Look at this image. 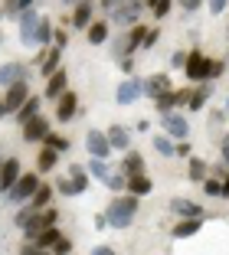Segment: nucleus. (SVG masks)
<instances>
[{"mask_svg":"<svg viewBox=\"0 0 229 255\" xmlns=\"http://www.w3.org/2000/svg\"><path fill=\"white\" fill-rule=\"evenodd\" d=\"M200 226H203V216L200 219H180V223L174 226V239H193V236L200 233Z\"/></svg>","mask_w":229,"mask_h":255,"instance_id":"393cba45","label":"nucleus"},{"mask_svg":"<svg viewBox=\"0 0 229 255\" xmlns=\"http://www.w3.org/2000/svg\"><path fill=\"white\" fill-rule=\"evenodd\" d=\"M223 196H229V173L223 177Z\"/></svg>","mask_w":229,"mask_h":255,"instance_id":"052dcab7","label":"nucleus"},{"mask_svg":"<svg viewBox=\"0 0 229 255\" xmlns=\"http://www.w3.org/2000/svg\"><path fill=\"white\" fill-rule=\"evenodd\" d=\"M39 108H43V98H39V95H30V98H26V102H23V105H20V108L13 112L16 125L23 128V125H26L30 118H36V115H39Z\"/></svg>","mask_w":229,"mask_h":255,"instance_id":"a211bd4d","label":"nucleus"},{"mask_svg":"<svg viewBox=\"0 0 229 255\" xmlns=\"http://www.w3.org/2000/svg\"><path fill=\"white\" fill-rule=\"evenodd\" d=\"M92 255H118V252H111L108 246H95V249H92Z\"/></svg>","mask_w":229,"mask_h":255,"instance_id":"5fc2aeb1","label":"nucleus"},{"mask_svg":"<svg viewBox=\"0 0 229 255\" xmlns=\"http://www.w3.org/2000/svg\"><path fill=\"white\" fill-rule=\"evenodd\" d=\"M164 92H170V75L167 72H154L151 79H144V95L157 98V95H164Z\"/></svg>","mask_w":229,"mask_h":255,"instance_id":"6ab92c4d","label":"nucleus"},{"mask_svg":"<svg viewBox=\"0 0 229 255\" xmlns=\"http://www.w3.org/2000/svg\"><path fill=\"white\" fill-rule=\"evenodd\" d=\"M16 20H20V39L26 46H36V23L43 20V16H36V10L30 7V10H23Z\"/></svg>","mask_w":229,"mask_h":255,"instance_id":"9b49d317","label":"nucleus"},{"mask_svg":"<svg viewBox=\"0 0 229 255\" xmlns=\"http://www.w3.org/2000/svg\"><path fill=\"white\" fill-rule=\"evenodd\" d=\"M154 150L161 154V157H177V144H174V137H167V134L154 137Z\"/></svg>","mask_w":229,"mask_h":255,"instance_id":"2f4dec72","label":"nucleus"},{"mask_svg":"<svg viewBox=\"0 0 229 255\" xmlns=\"http://www.w3.org/2000/svg\"><path fill=\"white\" fill-rule=\"evenodd\" d=\"M105 134H108L111 150H131V131H128L125 125H111Z\"/></svg>","mask_w":229,"mask_h":255,"instance_id":"f3484780","label":"nucleus"},{"mask_svg":"<svg viewBox=\"0 0 229 255\" xmlns=\"http://www.w3.org/2000/svg\"><path fill=\"white\" fill-rule=\"evenodd\" d=\"M3 115H10V112H7V98H3V92H0V118H3Z\"/></svg>","mask_w":229,"mask_h":255,"instance_id":"bf43d9fd","label":"nucleus"},{"mask_svg":"<svg viewBox=\"0 0 229 255\" xmlns=\"http://www.w3.org/2000/svg\"><path fill=\"white\" fill-rule=\"evenodd\" d=\"M108 33H111V23L108 20H92L89 30H85V36H89L92 46H102L105 39H108Z\"/></svg>","mask_w":229,"mask_h":255,"instance_id":"412c9836","label":"nucleus"},{"mask_svg":"<svg viewBox=\"0 0 229 255\" xmlns=\"http://www.w3.org/2000/svg\"><path fill=\"white\" fill-rule=\"evenodd\" d=\"M157 36H161L157 30H148V36H144V49H151V46L157 43Z\"/></svg>","mask_w":229,"mask_h":255,"instance_id":"3c124183","label":"nucleus"},{"mask_svg":"<svg viewBox=\"0 0 229 255\" xmlns=\"http://www.w3.org/2000/svg\"><path fill=\"white\" fill-rule=\"evenodd\" d=\"M226 173H229V170H226V167H220V164H216V167H213V177H220V180H223V177H226Z\"/></svg>","mask_w":229,"mask_h":255,"instance_id":"13d9d810","label":"nucleus"},{"mask_svg":"<svg viewBox=\"0 0 229 255\" xmlns=\"http://www.w3.org/2000/svg\"><path fill=\"white\" fill-rule=\"evenodd\" d=\"M105 187H108L111 193H121V190H128V177L125 173H111L108 180H105Z\"/></svg>","mask_w":229,"mask_h":255,"instance_id":"58836bf2","label":"nucleus"},{"mask_svg":"<svg viewBox=\"0 0 229 255\" xmlns=\"http://www.w3.org/2000/svg\"><path fill=\"white\" fill-rule=\"evenodd\" d=\"M36 206H33V203H23V206H20V210H16V216H13V223L16 226H20V229H23V226H26V223H30V219L33 216H36Z\"/></svg>","mask_w":229,"mask_h":255,"instance_id":"f704fd0d","label":"nucleus"},{"mask_svg":"<svg viewBox=\"0 0 229 255\" xmlns=\"http://www.w3.org/2000/svg\"><path fill=\"white\" fill-rule=\"evenodd\" d=\"M187 177H190V180H207V177H210V167H207V160L190 157V164H187Z\"/></svg>","mask_w":229,"mask_h":255,"instance_id":"473e14b6","label":"nucleus"},{"mask_svg":"<svg viewBox=\"0 0 229 255\" xmlns=\"http://www.w3.org/2000/svg\"><path fill=\"white\" fill-rule=\"evenodd\" d=\"M52 39V23L49 20H39L36 23V46H46Z\"/></svg>","mask_w":229,"mask_h":255,"instance_id":"4c0bfd02","label":"nucleus"},{"mask_svg":"<svg viewBox=\"0 0 229 255\" xmlns=\"http://www.w3.org/2000/svg\"><path fill=\"white\" fill-rule=\"evenodd\" d=\"M0 16H3V10H0Z\"/></svg>","mask_w":229,"mask_h":255,"instance_id":"69168bd1","label":"nucleus"},{"mask_svg":"<svg viewBox=\"0 0 229 255\" xmlns=\"http://www.w3.org/2000/svg\"><path fill=\"white\" fill-rule=\"evenodd\" d=\"M52 43L59 46V49H66V46H69V33L66 30H52Z\"/></svg>","mask_w":229,"mask_h":255,"instance_id":"a18cd8bd","label":"nucleus"},{"mask_svg":"<svg viewBox=\"0 0 229 255\" xmlns=\"http://www.w3.org/2000/svg\"><path fill=\"white\" fill-rule=\"evenodd\" d=\"M148 3H151V7H154V3H157V0H144V7H148Z\"/></svg>","mask_w":229,"mask_h":255,"instance_id":"e2e57ef3","label":"nucleus"},{"mask_svg":"<svg viewBox=\"0 0 229 255\" xmlns=\"http://www.w3.org/2000/svg\"><path fill=\"white\" fill-rule=\"evenodd\" d=\"M128 190H131L134 196H148V193H154V183H151V177L148 173H134V177H128Z\"/></svg>","mask_w":229,"mask_h":255,"instance_id":"5701e85b","label":"nucleus"},{"mask_svg":"<svg viewBox=\"0 0 229 255\" xmlns=\"http://www.w3.org/2000/svg\"><path fill=\"white\" fill-rule=\"evenodd\" d=\"M75 112H79V95L66 89L59 98H56V121H59V125H66V121L75 118Z\"/></svg>","mask_w":229,"mask_h":255,"instance_id":"6e6552de","label":"nucleus"},{"mask_svg":"<svg viewBox=\"0 0 229 255\" xmlns=\"http://www.w3.org/2000/svg\"><path fill=\"white\" fill-rule=\"evenodd\" d=\"M174 3H177V0H157V3H154L151 10H154V16H157V20H164V16H167L170 10H174Z\"/></svg>","mask_w":229,"mask_h":255,"instance_id":"a19ab883","label":"nucleus"},{"mask_svg":"<svg viewBox=\"0 0 229 255\" xmlns=\"http://www.w3.org/2000/svg\"><path fill=\"white\" fill-rule=\"evenodd\" d=\"M59 239H62L59 226H49V229H43V233L36 236V249H52V246H56Z\"/></svg>","mask_w":229,"mask_h":255,"instance_id":"7c9ffc66","label":"nucleus"},{"mask_svg":"<svg viewBox=\"0 0 229 255\" xmlns=\"http://www.w3.org/2000/svg\"><path fill=\"white\" fill-rule=\"evenodd\" d=\"M210 92H213V85H210V82H200V89H197V92L190 89V98H187V108H190V112H200V108L207 105Z\"/></svg>","mask_w":229,"mask_h":255,"instance_id":"a878e982","label":"nucleus"},{"mask_svg":"<svg viewBox=\"0 0 229 255\" xmlns=\"http://www.w3.org/2000/svg\"><path fill=\"white\" fill-rule=\"evenodd\" d=\"M161 125H164V134L174 137V141H187V137H190V121H187L184 115H177V112L161 115Z\"/></svg>","mask_w":229,"mask_h":255,"instance_id":"20e7f679","label":"nucleus"},{"mask_svg":"<svg viewBox=\"0 0 229 255\" xmlns=\"http://www.w3.org/2000/svg\"><path fill=\"white\" fill-rule=\"evenodd\" d=\"M141 10H144V0H125L121 7L111 10V23L115 26H131V23H138Z\"/></svg>","mask_w":229,"mask_h":255,"instance_id":"39448f33","label":"nucleus"},{"mask_svg":"<svg viewBox=\"0 0 229 255\" xmlns=\"http://www.w3.org/2000/svg\"><path fill=\"white\" fill-rule=\"evenodd\" d=\"M121 62V69H125V72H131L134 69V56H125V59H118Z\"/></svg>","mask_w":229,"mask_h":255,"instance_id":"864d4df0","label":"nucleus"},{"mask_svg":"<svg viewBox=\"0 0 229 255\" xmlns=\"http://www.w3.org/2000/svg\"><path fill=\"white\" fill-rule=\"evenodd\" d=\"M151 26H144V23H131V30H128V46H131V53H138V49H144V36H148Z\"/></svg>","mask_w":229,"mask_h":255,"instance_id":"bb28decb","label":"nucleus"},{"mask_svg":"<svg viewBox=\"0 0 229 255\" xmlns=\"http://www.w3.org/2000/svg\"><path fill=\"white\" fill-rule=\"evenodd\" d=\"M36 0H3V13L7 16H20L23 10H30Z\"/></svg>","mask_w":229,"mask_h":255,"instance_id":"72a5a7b5","label":"nucleus"},{"mask_svg":"<svg viewBox=\"0 0 229 255\" xmlns=\"http://www.w3.org/2000/svg\"><path fill=\"white\" fill-rule=\"evenodd\" d=\"M85 170H89V177H95V180H102V183L111 177V167H108V160H102V157H92Z\"/></svg>","mask_w":229,"mask_h":255,"instance_id":"cd10ccee","label":"nucleus"},{"mask_svg":"<svg viewBox=\"0 0 229 255\" xmlns=\"http://www.w3.org/2000/svg\"><path fill=\"white\" fill-rule=\"evenodd\" d=\"M220 154H223V160L229 164V134H223V137H220Z\"/></svg>","mask_w":229,"mask_h":255,"instance_id":"09e8293b","label":"nucleus"},{"mask_svg":"<svg viewBox=\"0 0 229 255\" xmlns=\"http://www.w3.org/2000/svg\"><path fill=\"white\" fill-rule=\"evenodd\" d=\"M66 89H69V72L62 66L56 69L52 75H46V98H52V102H56V98H59Z\"/></svg>","mask_w":229,"mask_h":255,"instance_id":"2eb2a0df","label":"nucleus"},{"mask_svg":"<svg viewBox=\"0 0 229 255\" xmlns=\"http://www.w3.org/2000/svg\"><path fill=\"white\" fill-rule=\"evenodd\" d=\"M207 7H210V13H213V16H220L223 10L229 7V0H207Z\"/></svg>","mask_w":229,"mask_h":255,"instance_id":"c03bdc74","label":"nucleus"},{"mask_svg":"<svg viewBox=\"0 0 229 255\" xmlns=\"http://www.w3.org/2000/svg\"><path fill=\"white\" fill-rule=\"evenodd\" d=\"M69 173H72L69 180L79 187V193H82V190H89V170H82V167H69Z\"/></svg>","mask_w":229,"mask_h":255,"instance_id":"e433bc0d","label":"nucleus"},{"mask_svg":"<svg viewBox=\"0 0 229 255\" xmlns=\"http://www.w3.org/2000/svg\"><path fill=\"white\" fill-rule=\"evenodd\" d=\"M56 190H59L62 196H79V187H75L72 180H59V183H56Z\"/></svg>","mask_w":229,"mask_h":255,"instance_id":"79ce46f5","label":"nucleus"},{"mask_svg":"<svg viewBox=\"0 0 229 255\" xmlns=\"http://www.w3.org/2000/svg\"><path fill=\"white\" fill-rule=\"evenodd\" d=\"M20 173H23V167H20V157H7L3 164H0V190L7 193V190L13 187L16 180H20Z\"/></svg>","mask_w":229,"mask_h":255,"instance_id":"ddd939ff","label":"nucleus"},{"mask_svg":"<svg viewBox=\"0 0 229 255\" xmlns=\"http://www.w3.org/2000/svg\"><path fill=\"white\" fill-rule=\"evenodd\" d=\"M223 69H226V62H223V59L216 62V59H213V66H210V79H220V75H223Z\"/></svg>","mask_w":229,"mask_h":255,"instance_id":"de8ad7c7","label":"nucleus"},{"mask_svg":"<svg viewBox=\"0 0 229 255\" xmlns=\"http://www.w3.org/2000/svg\"><path fill=\"white\" fill-rule=\"evenodd\" d=\"M177 157H190V147H187V141L177 144Z\"/></svg>","mask_w":229,"mask_h":255,"instance_id":"6e6d98bb","label":"nucleus"},{"mask_svg":"<svg viewBox=\"0 0 229 255\" xmlns=\"http://www.w3.org/2000/svg\"><path fill=\"white\" fill-rule=\"evenodd\" d=\"M141 95H144V79H125V82L118 85V92H115V102H118V105H131Z\"/></svg>","mask_w":229,"mask_h":255,"instance_id":"1a4fd4ad","label":"nucleus"},{"mask_svg":"<svg viewBox=\"0 0 229 255\" xmlns=\"http://www.w3.org/2000/svg\"><path fill=\"white\" fill-rule=\"evenodd\" d=\"M30 95H33V92H30V85H26V82H16V85H10V89H3V98H7V112L13 115Z\"/></svg>","mask_w":229,"mask_h":255,"instance_id":"dca6fc26","label":"nucleus"},{"mask_svg":"<svg viewBox=\"0 0 229 255\" xmlns=\"http://www.w3.org/2000/svg\"><path fill=\"white\" fill-rule=\"evenodd\" d=\"M121 170H125V177H134V173H144V157H141V150H125Z\"/></svg>","mask_w":229,"mask_h":255,"instance_id":"b1692460","label":"nucleus"},{"mask_svg":"<svg viewBox=\"0 0 229 255\" xmlns=\"http://www.w3.org/2000/svg\"><path fill=\"white\" fill-rule=\"evenodd\" d=\"M39 183H43V180H39V173H20V180L7 190L10 203H30V196L36 193Z\"/></svg>","mask_w":229,"mask_h":255,"instance_id":"7ed1b4c3","label":"nucleus"},{"mask_svg":"<svg viewBox=\"0 0 229 255\" xmlns=\"http://www.w3.org/2000/svg\"><path fill=\"white\" fill-rule=\"evenodd\" d=\"M59 66H62V49H59V46L43 49V56H39V72H43V75H52Z\"/></svg>","mask_w":229,"mask_h":255,"instance_id":"aec40b11","label":"nucleus"},{"mask_svg":"<svg viewBox=\"0 0 229 255\" xmlns=\"http://www.w3.org/2000/svg\"><path fill=\"white\" fill-rule=\"evenodd\" d=\"M56 164H59V150H52V147H39V154H36V170L39 173H49V170H56Z\"/></svg>","mask_w":229,"mask_h":255,"instance_id":"4be33fe9","label":"nucleus"},{"mask_svg":"<svg viewBox=\"0 0 229 255\" xmlns=\"http://www.w3.org/2000/svg\"><path fill=\"white\" fill-rule=\"evenodd\" d=\"M95 0H75V10H72V26L75 30H89V23L95 20Z\"/></svg>","mask_w":229,"mask_h":255,"instance_id":"f8f14e48","label":"nucleus"},{"mask_svg":"<svg viewBox=\"0 0 229 255\" xmlns=\"http://www.w3.org/2000/svg\"><path fill=\"white\" fill-rule=\"evenodd\" d=\"M95 3H98V7H105V10L111 13V10H115V7H121L125 0H95Z\"/></svg>","mask_w":229,"mask_h":255,"instance_id":"8fccbe9b","label":"nucleus"},{"mask_svg":"<svg viewBox=\"0 0 229 255\" xmlns=\"http://www.w3.org/2000/svg\"><path fill=\"white\" fill-rule=\"evenodd\" d=\"M46 147H52V150H59V154H66V150H69V137H62V134H52V131H49V134H46Z\"/></svg>","mask_w":229,"mask_h":255,"instance_id":"c9c22d12","label":"nucleus"},{"mask_svg":"<svg viewBox=\"0 0 229 255\" xmlns=\"http://www.w3.org/2000/svg\"><path fill=\"white\" fill-rule=\"evenodd\" d=\"M167 210L174 213V216H180V219H200L203 216V206L200 203H193V200H187V196H174V200L167 203Z\"/></svg>","mask_w":229,"mask_h":255,"instance_id":"0eeeda50","label":"nucleus"},{"mask_svg":"<svg viewBox=\"0 0 229 255\" xmlns=\"http://www.w3.org/2000/svg\"><path fill=\"white\" fill-rule=\"evenodd\" d=\"M16 82H26V69L23 62H3L0 66V89H10Z\"/></svg>","mask_w":229,"mask_h":255,"instance_id":"4468645a","label":"nucleus"},{"mask_svg":"<svg viewBox=\"0 0 229 255\" xmlns=\"http://www.w3.org/2000/svg\"><path fill=\"white\" fill-rule=\"evenodd\" d=\"M170 62H174V66H180V69H184V66H187V53H174V59H170Z\"/></svg>","mask_w":229,"mask_h":255,"instance_id":"603ef678","label":"nucleus"},{"mask_svg":"<svg viewBox=\"0 0 229 255\" xmlns=\"http://www.w3.org/2000/svg\"><path fill=\"white\" fill-rule=\"evenodd\" d=\"M36 255H49V252H46V249H36Z\"/></svg>","mask_w":229,"mask_h":255,"instance_id":"680f3d73","label":"nucleus"},{"mask_svg":"<svg viewBox=\"0 0 229 255\" xmlns=\"http://www.w3.org/2000/svg\"><path fill=\"white\" fill-rule=\"evenodd\" d=\"M203 193L207 196H223V180L220 177H207V180H203Z\"/></svg>","mask_w":229,"mask_h":255,"instance_id":"ea45409f","label":"nucleus"},{"mask_svg":"<svg viewBox=\"0 0 229 255\" xmlns=\"http://www.w3.org/2000/svg\"><path fill=\"white\" fill-rule=\"evenodd\" d=\"M134 213H138V196L128 193H115V200H111V206L105 210V223L111 226V229H128V226L134 223Z\"/></svg>","mask_w":229,"mask_h":255,"instance_id":"f257e3e1","label":"nucleus"},{"mask_svg":"<svg viewBox=\"0 0 229 255\" xmlns=\"http://www.w3.org/2000/svg\"><path fill=\"white\" fill-rule=\"evenodd\" d=\"M20 255H36V242H26V246L20 249Z\"/></svg>","mask_w":229,"mask_h":255,"instance_id":"4d7b16f0","label":"nucleus"},{"mask_svg":"<svg viewBox=\"0 0 229 255\" xmlns=\"http://www.w3.org/2000/svg\"><path fill=\"white\" fill-rule=\"evenodd\" d=\"M69 252H72V242H69L66 236H62V239L56 242V246H52V255H69Z\"/></svg>","mask_w":229,"mask_h":255,"instance_id":"37998d69","label":"nucleus"},{"mask_svg":"<svg viewBox=\"0 0 229 255\" xmlns=\"http://www.w3.org/2000/svg\"><path fill=\"white\" fill-rule=\"evenodd\" d=\"M177 3H180L184 10H190V13H197V10L203 7V0H177Z\"/></svg>","mask_w":229,"mask_h":255,"instance_id":"49530a36","label":"nucleus"},{"mask_svg":"<svg viewBox=\"0 0 229 255\" xmlns=\"http://www.w3.org/2000/svg\"><path fill=\"white\" fill-rule=\"evenodd\" d=\"M46 134H49V118H46L43 112L36 115V118H30L26 125H23V141L26 144H36V141H46Z\"/></svg>","mask_w":229,"mask_h":255,"instance_id":"423d86ee","label":"nucleus"},{"mask_svg":"<svg viewBox=\"0 0 229 255\" xmlns=\"http://www.w3.org/2000/svg\"><path fill=\"white\" fill-rule=\"evenodd\" d=\"M85 150H89L92 157H102V160H108V154H111L108 134H105V131H95V128H92L89 134H85Z\"/></svg>","mask_w":229,"mask_h":255,"instance_id":"9d476101","label":"nucleus"},{"mask_svg":"<svg viewBox=\"0 0 229 255\" xmlns=\"http://www.w3.org/2000/svg\"><path fill=\"white\" fill-rule=\"evenodd\" d=\"M52 193H56V187H49V183H39L36 193L30 196V203L36 206V210H46V206H49V200H52Z\"/></svg>","mask_w":229,"mask_h":255,"instance_id":"c85d7f7f","label":"nucleus"},{"mask_svg":"<svg viewBox=\"0 0 229 255\" xmlns=\"http://www.w3.org/2000/svg\"><path fill=\"white\" fill-rule=\"evenodd\" d=\"M43 229H49V226H46V223H43V210H39V213H36V216H33V219H30V223L23 226V236H26V242H36V236H39V233H43Z\"/></svg>","mask_w":229,"mask_h":255,"instance_id":"c756f323","label":"nucleus"},{"mask_svg":"<svg viewBox=\"0 0 229 255\" xmlns=\"http://www.w3.org/2000/svg\"><path fill=\"white\" fill-rule=\"evenodd\" d=\"M210 66H213V59H210L207 53H200V49H193V53H187V79L190 82H210Z\"/></svg>","mask_w":229,"mask_h":255,"instance_id":"f03ea898","label":"nucleus"},{"mask_svg":"<svg viewBox=\"0 0 229 255\" xmlns=\"http://www.w3.org/2000/svg\"><path fill=\"white\" fill-rule=\"evenodd\" d=\"M62 3H72V0H62Z\"/></svg>","mask_w":229,"mask_h":255,"instance_id":"0e129e2a","label":"nucleus"}]
</instances>
